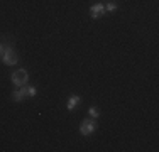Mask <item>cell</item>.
Masks as SVG:
<instances>
[{"mask_svg": "<svg viewBox=\"0 0 159 152\" xmlns=\"http://www.w3.org/2000/svg\"><path fill=\"white\" fill-rule=\"evenodd\" d=\"M2 61H3V64H7V66H16V64L19 63V56H17V52L14 51V47L10 44L3 46Z\"/></svg>", "mask_w": 159, "mask_h": 152, "instance_id": "6da1fadb", "label": "cell"}, {"mask_svg": "<svg viewBox=\"0 0 159 152\" xmlns=\"http://www.w3.org/2000/svg\"><path fill=\"white\" fill-rule=\"evenodd\" d=\"M10 79H12V83L16 86H24V85H27V81H29V73L25 69H16L12 73V76H10Z\"/></svg>", "mask_w": 159, "mask_h": 152, "instance_id": "7a4b0ae2", "label": "cell"}, {"mask_svg": "<svg viewBox=\"0 0 159 152\" xmlns=\"http://www.w3.org/2000/svg\"><path fill=\"white\" fill-rule=\"evenodd\" d=\"M95 130H97V122H95V118H85V120H81V125H80V132H81V135L88 137V135H92Z\"/></svg>", "mask_w": 159, "mask_h": 152, "instance_id": "3957f363", "label": "cell"}, {"mask_svg": "<svg viewBox=\"0 0 159 152\" xmlns=\"http://www.w3.org/2000/svg\"><path fill=\"white\" fill-rule=\"evenodd\" d=\"M105 14V5L103 3H95L90 7V17L92 19H100Z\"/></svg>", "mask_w": 159, "mask_h": 152, "instance_id": "277c9868", "label": "cell"}, {"mask_svg": "<svg viewBox=\"0 0 159 152\" xmlns=\"http://www.w3.org/2000/svg\"><path fill=\"white\" fill-rule=\"evenodd\" d=\"M29 96V93H27V85H24V86H19V90H16L12 93V100L14 101H22L24 98H27Z\"/></svg>", "mask_w": 159, "mask_h": 152, "instance_id": "5b68a950", "label": "cell"}, {"mask_svg": "<svg viewBox=\"0 0 159 152\" xmlns=\"http://www.w3.org/2000/svg\"><path fill=\"white\" fill-rule=\"evenodd\" d=\"M81 101V98L78 96V95H71L70 98H68V103H66V108L70 110V112H73L75 108H76V105Z\"/></svg>", "mask_w": 159, "mask_h": 152, "instance_id": "8992f818", "label": "cell"}, {"mask_svg": "<svg viewBox=\"0 0 159 152\" xmlns=\"http://www.w3.org/2000/svg\"><path fill=\"white\" fill-rule=\"evenodd\" d=\"M117 9H119V5H117L115 2H107L105 3V12H115Z\"/></svg>", "mask_w": 159, "mask_h": 152, "instance_id": "52a82bcc", "label": "cell"}, {"mask_svg": "<svg viewBox=\"0 0 159 152\" xmlns=\"http://www.w3.org/2000/svg\"><path fill=\"white\" fill-rule=\"evenodd\" d=\"M88 113H90V117L92 118H98V115H100V110H98V106H90L88 108Z\"/></svg>", "mask_w": 159, "mask_h": 152, "instance_id": "ba28073f", "label": "cell"}, {"mask_svg": "<svg viewBox=\"0 0 159 152\" xmlns=\"http://www.w3.org/2000/svg\"><path fill=\"white\" fill-rule=\"evenodd\" d=\"M27 93H29V96H36V93H37V90L34 88V86H27Z\"/></svg>", "mask_w": 159, "mask_h": 152, "instance_id": "9c48e42d", "label": "cell"}, {"mask_svg": "<svg viewBox=\"0 0 159 152\" xmlns=\"http://www.w3.org/2000/svg\"><path fill=\"white\" fill-rule=\"evenodd\" d=\"M2 52H3V44H0V56H2Z\"/></svg>", "mask_w": 159, "mask_h": 152, "instance_id": "30bf717a", "label": "cell"}]
</instances>
